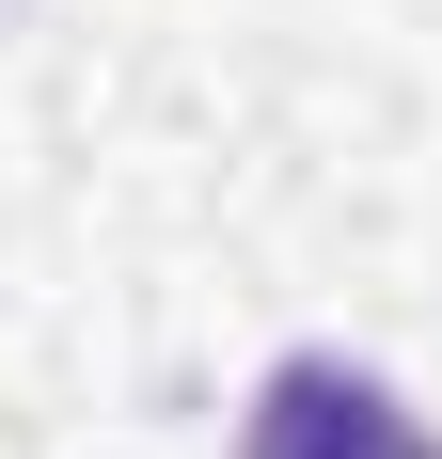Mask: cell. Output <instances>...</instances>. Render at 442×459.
Masks as SVG:
<instances>
[{
  "label": "cell",
  "instance_id": "obj_1",
  "mask_svg": "<svg viewBox=\"0 0 442 459\" xmlns=\"http://www.w3.org/2000/svg\"><path fill=\"white\" fill-rule=\"evenodd\" d=\"M237 459H442V444H427V412H411L395 380H363L348 349H285L253 380Z\"/></svg>",
  "mask_w": 442,
  "mask_h": 459
}]
</instances>
